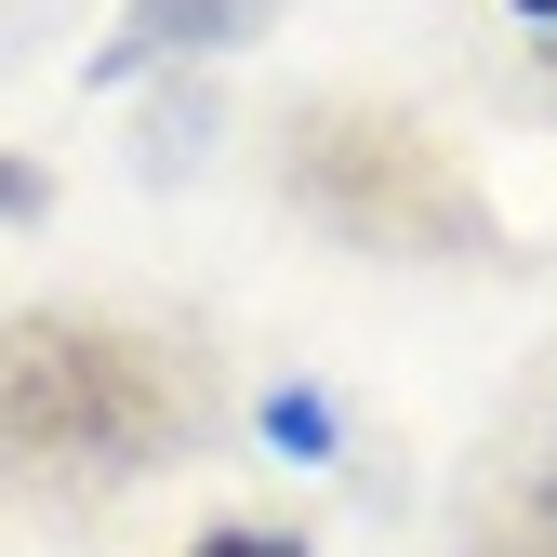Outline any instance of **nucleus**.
<instances>
[{
  "mask_svg": "<svg viewBox=\"0 0 557 557\" xmlns=\"http://www.w3.org/2000/svg\"><path fill=\"white\" fill-rule=\"evenodd\" d=\"M265 438L293 451V465H319V451H332V398H319V385H265Z\"/></svg>",
  "mask_w": 557,
  "mask_h": 557,
  "instance_id": "20e7f679",
  "label": "nucleus"
},
{
  "mask_svg": "<svg viewBox=\"0 0 557 557\" xmlns=\"http://www.w3.org/2000/svg\"><path fill=\"white\" fill-rule=\"evenodd\" d=\"M518 544H531V557H557V451H544V478H531V505H518Z\"/></svg>",
  "mask_w": 557,
  "mask_h": 557,
  "instance_id": "39448f33",
  "label": "nucleus"
},
{
  "mask_svg": "<svg viewBox=\"0 0 557 557\" xmlns=\"http://www.w3.org/2000/svg\"><path fill=\"white\" fill-rule=\"evenodd\" d=\"M186 438V385L160 345L107 319H14L0 332V465L27 478H133Z\"/></svg>",
  "mask_w": 557,
  "mask_h": 557,
  "instance_id": "f257e3e1",
  "label": "nucleus"
},
{
  "mask_svg": "<svg viewBox=\"0 0 557 557\" xmlns=\"http://www.w3.org/2000/svg\"><path fill=\"white\" fill-rule=\"evenodd\" d=\"M278 14V0H133V27L107 40V66H133V53H213V40H252Z\"/></svg>",
  "mask_w": 557,
  "mask_h": 557,
  "instance_id": "7ed1b4c3",
  "label": "nucleus"
},
{
  "mask_svg": "<svg viewBox=\"0 0 557 557\" xmlns=\"http://www.w3.org/2000/svg\"><path fill=\"white\" fill-rule=\"evenodd\" d=\"M40 199H53V186H40L27 160H0V226H14V213H40Z\"/></svg>",
  "mask_w": 557,
  "mask_h": 557,
  "instance_id": "0eeeda50",
  "label": "nucleus"
},
{
  "mask_svg": "<svg viewBox=\"0 0 557 557\" xmlns=\"http://www.w3.org/2000/svg\"><path fill=\"white\" fill-rule=\"evenodd\" d=\"M186 557H306V544H293V531H199Z\"/></svg>",
  "mask_w": 557,
  "mask_h": 557,
  "instance_id": "423d86ee",
  "label": "nucleus"
},
{
  "mask_svg": "<svg viewBox=\"0 0 557 557\" xmlns=\"http://www.w3.org/2000/svg\"><path fill=\"white\" fill-rule=\"evenodd\" d=\"M293 199L319 226H345V239H372V252H451L478 213H465V186H451V160L425 147L411 120H359V107H332V120H306V147H293Z\"/></svg>",
  "mask_w": 557,
  "mask_h": 557,
  "instance_id": "f03ea898",
  "label": "nucleus"
}]
</instances>
